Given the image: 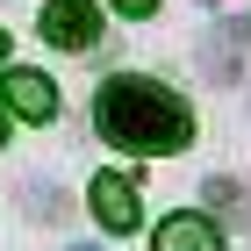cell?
<instances>
[{
    "mask_svg": "<svg viewBox=\"0 0 251 251\" xmlns=\"http://www.w3.org/2000/svg\"><path fill=\"white\" fill-rule=\"evenodd\" d=\"M94 122H100V136H108L115 151H144V158L187 151V136H194L187 100H179L173 86H158V79H136V72L108 79L94 94Z\"/></svg>",
    "mask_w": 251,
    "mask_h": 251,
    "instance_id": "1",
    "label": "cell"
},
{
    "mask_svg": "<svg viewBox=\"0 0 251 251\" xmlns=\"http://www.w3.org/2000/svg\"><path fill=\"white\" fill-rule=\"evenodd\" d=\"M43 36L58 50H86L100 36V7L94 0H43Z\"/></svg>",
    "mask_w": 251,
    "mask_h": 251,
    "instance_id": "2",
    "label": "cell"
},
{
    "mask_svg": "<svg viewBox=\"0 0 251 251\" xmlns=\"http://www.w3.org/2000/svg\"><path fill=\"white\" fill-rule=\"evenodd\" d=\"M244 43H251V22H244V15L215 22V36L201 43V72H208L215 86H230V79H237V58H244Z\"/></svg>",
    "mask_w": 251,
    "mask_h": 251,
    "instance_id": "3",
    "label": "cell"
},
{
    "mask_svg": "<svg viewBox=\"0 0 251 251\" xmlns=\"http://www.w3.org/2000/svg\"><path fill=\"white\" fill-rule=\"evenodd\" d=\"M86 201H94V215H100V230H115V237H122V230H136V187H129V179H122V173H100Z\"/></svg>",
    "mask_w": 251,
    "mask_h": 251,
    "instance_id": "4",
    "label": "cell"
},
{
    "mask_svg": "<svg viewBox=\"0 0 251 251\" xmlns=\"http://www.w3.org/2000/svg\"><path fill=\"white\" fill-rule=\"evenodd\" d=\"M151 251H223V230H215L208 215H165Z\"/></svg>",
    "mask_w": 251,
    "mask_h": 251,
    "instance_id": "5",
    "label": "cell"
},
{
    "mask_svg": "<svg viewBox=\"0 0 251 251\" xmlns=\"http://www.w3.org/2000/svg\"><path fill=\"white\" fill-rule=\"evenodd\" d=\"M0 94H7V108H15V115H29V122H50V115H58V86H50L43 72H7V86H0Z\"/></svg>",
    "mask_w": 251,
    "mask_h": 251,
    "instance_id": "6",
    "label": "cell"
},
{
    "mask_svg": "<svg viewBox=\"0 0 251 251\" xmlns=\"http://www.w3.org/2000/svg\"><path fill=\"white\" fill-rule=\"evenodd\" d=\"M201 194H208V208H223L237 223V230H251V194L237 187V179H201Z\"/></svg>",
    "mask_w": 251,
    "mask_h": 251,
    "instance_id": "7",
    "label": "cell"
},
{
    "mask_svg": "<svg viewBox=\"0 0 251 251\" xmlns=\"http://www.w3.org/2000/svg\"><path fill=\"white\" fill-rule=\"evenodd\" d=\"M29 215H43V223H65L72 208H65V194L50 187V179H43V187H29Z\"/></svg>",
    "mask_w": 251,
    "mask_h": 251,
    "instance_id": "8",
    "label": "cell"
},
{
    "mask_svg": "<svg viewBox=\"0 0 251 251\" xmlns=\"http://www.w3.org/2000/svg\"><path fill=\"white\" fill-rule=\"evenodd\" d=\"M115 7H122V15H151L158 0H115Z\"/></svg>",
    "mask_w": 251,
    "mask_h": 251,
    "instance_id": "9",
    "label": "cell"
},
{
    "mask_svg": "<svg viewBox=\"0 0 251 251\" xmlns=\"http://www.w3.org/2000/svg\"><path fill=\"white\" fill-rule=\"evenodd\" d=\"M0 144H7V115H0Z\"/></svg>",
    "mask_w": 251,
    "mask_h": 251,
    "instance_id": "10",
    "label": "cell"
},
{
    "mask_svg": "<svg viewBox=\"0 0 251 251\" xmlns=\"http://www.w3.org/2000/svg\"><path fill=\"white\" fill-rule=\"evenodd\" d=\"M0 58H7V36H0Z\"/></svg>",
    "mask_w": 251,
    "mask_h": 251,
    "instance_id": "11",
    "label": "cell"
},
{
    "mask_svg": "<svg viewBox=\"0 0 251 251\" xmlns=\"http://www.w3.org/2000/svg\"><path fill=\"white\" fill-rule=\"evenodd\" d=\"M72 251H94V244H72Z\"/></svg>",
    "mask_w": 251,
    "mask_h": 251,
    "instance_id": "12",
    "label": "cell"
},
{
    "mask_svg": "<svg viewBox=\"0 0 251 251\" xmlns=\"http://www.w3.org/2000/svg\"><path fill=\"white\" fill-rule=\"evenodd\" d=\"M208 7H215V0H208Z\"/></svg>",
    "mask_w": 251,
    "mask_h": 251,
    "instance_id": "13",
    "label": "cell"
}]
</instances>
